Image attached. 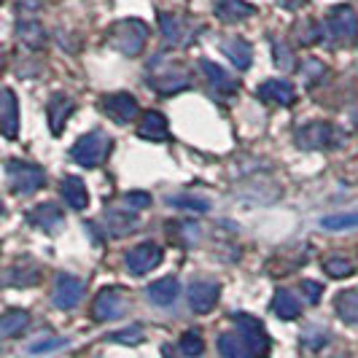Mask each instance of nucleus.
<instances>
[{"instance_id": "1", "label": "nucleus", "mask_w": 358, "mask_h": 358, "mask_svg": "<svg viewBox=\"0 0 358 358\" xmlns=\"http://www.w3.org/2000/svg\"><path fill=\"white\" fill-rule=\"evenodd\" d=\"M234 331H224L218 337V350L227 358H264L269 350V337L264 326L256 321L253 315L237 313L232 315Z\"/></svg>"}, {"instance_id": "2", "label": "nucleus", "mask_w": 358, "mask_h": 358, "mask_svg": "<svg viewBox=\"0 0 358 358\" xmlns=\"http://www.w3.org/2000/svg\"><path fill=\"white\" fill-rule=\"evenodd\" d=\"M148 84L159 94H178V92L192 87V73L186 71L180 62H164L157 59L148 71Z\"/></svg>"}, {"instance_id": "3", "label": "nucleus", "mask_w": 358, "mask_h": 358, "mask_svg": "<svg viewBox=\"0 0 358 358\" xmlns=\"http://www.w3.org/2000/svg\"><path fill=\"white\" fill-rule=\"evenodd\" d=\"M110 43L127 57H138L145 49V41H148V27L141 19H122L110 27Z\"/></svg>"}, {"instance_id": "4", "label": "nucleus", "mask_w": 358, "mask_h": 358, "mask_svg": "<svg viewBox=\"0 0 358 358\" xmlns=\"http://www.w3.org/2000/svg\"><path fill=\"white\" fill-rule=\"evenodd\" d=\"M108 151H110V138H108L106 132H100V129H94V132H87V135H81L71 148V157L76 164H81V167H97V164H103V159L108 157Z\"/></svg>"}, {"instance_id": "5", "label": "nucleus", "mask_w": 358, "mask_h": 358, "mask_svg": "<svg viewBox=\"0 0 358 358\" xmlns=\"http://www.w3.org/2000/svg\"><path fill=\"white\" fill-rule=\"evenodd\" d=\"M6 173H8V189L14 194H33L46 183L43 170L38 164H27V162L11 159L6 164Z\"/></svg>"}, {"instance_id": "6", "label": "nucleus", "mask_w": 358, "mask_h": 358, "mask_svg": "<svg viewBox=\"0 0 358 358\" xmlns=\"http://www.w3.org/2000/svg\"><path fill=\"white\" fill-rule=\"evenodd\" d=\"M124 310H127V294L122 288L110 286V288H103L97 294V299L92 305V318L97 323L116 321V318L124 315Z\"/></svg>"}, {"instance_id": "7", "label": "nucleus", "mask_w": 358, "mask_h": 358, "mask_svg": "<svg viewBox=\"0 0 358 358\" xmlns=\"http://www.w3.org/2000/svg\"><path fill=\"white\" fill-rule=\"evenodd\" d=\"M162 264V248L154 243H141L135 248L127 251V269L132 275H148L151 269Z\"/></svg>"}, {"instance_id": "8", "label": "nucleus", "mask_w": 358, "mask_h": 358, "mask_svg": "<svg viewBox=\"0 0 358 358\" xmlns=\"http://www.w3.org/2000/svg\"><path fill=\"white\" fill-rule=\"evenodd\" d=\"M52 299L57 310H73V307H78L81 299H84V280H78L73 275H59L57 283H54Z\"/></svg>"}, {"instance_id": "9", "label": "nucleus", "mask_w": 358, "mask_h": 358, "mask_svg": "<svg viewBox=\"0 0 358 358\" xmlns=\"http://www.w3.org/2000/svg\"><path fill=\"white\" fill-rule=\"evenodd\" d=\"M103 110H106L113 122H119V124H129V122L138 119V113H141L138 100H135L132 94H127V92H116V94L103 97Z\"/></svg>"}, {"instance_id": "10", "label": "nucleus", "mask_w": 358, "mask_h": 358, "mask_svg": "<svg viewBox=\"0 0 358 358\" xmlns=\"http://www.w3.org/2000/svg\"><path fill=\"white\" fill-rule=\"evenodd\" d=\"M296 143H299V148H307V151L329 148L334 143V127L326 124V122H313V124L302 127L296 132Z\"/></svg>"}, {"instance_id": "11", "label": "nucleus", "mask_w": 358, "mask_h": 358, "mask_svg": "<svg viewBox=\"0 0 358 358\" xmlns=\"http://www.w3.org/2000/svg\"><path fill=\"white\" fill-rule=\"evenodd\" d=\"M329 33L334 41H350L358 36V14L350 6H337L329 14Z\"/></svg>"}, {"instance_id": "12", "label": "nucleus", "mask_w": 358, "mask_h": 358, "mask_svg": "<svg viewBox=\"0 0 358 358\" xmlns=\"http://www.w3.org/2000/svg\"><path fill=\"white\" fill-rule=\"evenodd\" d=\"M218 294H221V288L213 280H194L189 286V307L194 313H199V315H205V313H210L215 307Z\"/></svg>"}, {"instance_id": "13", "label": "nucleus", "mask_w": 358, "mask_h": 358, "mask_svg": "<svg viewBox=\"0 0 358 358\" xmlns=\"http://www.w3.org/2000/svg\"><path fill=\"white\" fill-rule=\"evenodd\" d=\"M259 100L267 103V106H280L288 108L294 100H296V92L288 81H280V78H269L259 87Z\"/></svg>"}, {"instance_id": "14", "label": "nucleus", "mask_w": 358, "mask_h": 358, "mask_svg": "<svg viewBox=\"0 0 358 358\" xmlns=\"http://www.w3.org/2000/svg\"><path fill=\"white\" fill-rule=\"evenodd\" d=\"M0 132H3L6 138H17V132H19L17 94L8 90V87L0 94Z\"/></svg>"}, {"instance_id": "15", "label": "nucleus", "mask_w": 358, "mask_h": 358, "mask_svg": "<svg viewBox=\"0 0 358 358\" xmlns=\"http://www.w3.org/2000/svg\"><path fill=\"white\" fill-rule=\"evenodd\" d=\"M215 17L227 24H234V22H245L256 14V6H251L248 0H215L213 6Z\"/></svg>"}, {"instance_id": "16", "label": "nucleus", "mask_w": 358, "mask_h": 358, "mask_svg": "<svg viewBox=\"0 0 358 358\" xmlns=\"http://www.w3.org/2000/svg\"><path fill=\"white\" fill-rule=\"evenodd\" d=\"M178 294H180L178 278H162V280H157V283H151V286L145 288V296H148V302H151V305H157V307L176 305Z\"/></svg>"}, {"instance_id": "17", "label": "nucleus", "mask_w": 358, "mask_h": 358, "mask_svg": "<svg viewBox=\"0 0 358 358\" xmlns=\"http://www.w3.org/2000/svg\"><path fill=\"white\" fill-rule=\"evenodd\" d=\"M138 135H141V138H145V141L159 143V141H167V138H170V124H167V119L162 116L159 110H148V113H143V116H141Z\"/></svg>"}, {"instance_id": "18", "label": "nucleus", "mask_w": 358, "mask_h": 358, "mask_svg": "<svg viewBox=\"0 0 358 358\" xmlns=\"http://www.w3.org/2000/svg\"><path fill=\"white\" fill-rule=\"evenodd\" d=\"M221 52L227 54V59L232 62L237 71H248L253 62V49L248 41H243V38H227L224 43H221Z\"/></svg>"}, {"instance_id": "19", "label": "nucleus", "mask_w": 358, "mask_h": 358, "mask_svg": "<svg viewBox=\"0 0 358 358\" xmlns=\"http://www.w3.org/2000/svg\"><path fill=\"white\" fill-rule=\"evenodd\" d=\"M76 110L71 97H65V94H54L52 100H49V106H46V116H49V127H52L54 135H59L62 132V127L65 122L71 119V113Z\"/></svg>"}, {"instance_id": "20", "label": "nucleus", "mask_w": 358, "mask_h": 358, "mask_svg": "<svg viewBox=\"0 0 358 358\" xmlns=\"http://www.w3.org/2000/svg\"><path fill=\"white\" fill-rule=\"evenodd\" d=\"M17 38L27 46V49H36V52L38 49H43V46H46V41H49L46 30H43V24L36 22V19H24V22H19Z\"/></svg>"}, {"instance_id": "21", "label": "nucleus", "mask_w": 358, "mask_h": 358, "mask_svg": "<svg viewBox=\"0 0 358 358\" xmlns=\"http://www.w3.org/2000/svg\"><path fill=\"white\" fill-rule=\"evenodd\" d=\"M103 227H106V234H110V237H124V234H129V229L138 227V215L108 210L106 218H103Z\"/></svg>"}, {"instance_id": "22", "label": "nucleus", "mask_w": 358, "mask_h": 358, "mask_svg": "<svg viewBox=\"0 0 358 358\" xmlns=\"http://www.w3.org/2000/svg\"><path fill=\"white\" fill-rule=\"evenodd\" d=\"M62 197H65V202L71 205L73 210H84V208L90 205L87 186H84V180L76 178V176H68V178H62Z\"/></svg>"}, {"instance_id": "23", "label": "nucleus", "mask_w": 358, "mask_h": 358, "mask_svg": "<svg viewBox=\"0 0 358 358\" xmlns=\"http://www.w3.org/2000/svg\"><path fill=\"white\" fill-rule=\"evenodd\" d=\"M272 313L280 318V321H294V318H299V313H302V305H299V299L291 294V291H278L275 294V299H272Z\"/></svg>"}, {"instance_id": "24", "label": "nucleus", "mask_w": 358, "mask_h": 358, "mask_svg": "<svg viewBox=\"0 0 358 358\" xmlns=\"http://www.w3.org/2000/svg\"><path fill=\"white\" fill-rule=\"evenodd\" d=\"M334 307H337V315L342 321L350 323V326H358V288H348V291L337 294Z\"/></svg>"}, {"instance_id": "25", "label": "nucleus", "mask_w": 358, "mask_h": 358, "mask_svg": "<svg viewBox=\"0 0 358 358\" xmlns=\"http://www.w3.org/2000/svg\"><path fill=\"white\" fill-rule=\"evenodd\" d=\"M30 323V313L24 310H8L3 318H0V337L3 340H11V337H19Z\"/></svg>"}, {"instance_id": "26", "label": "nucleus", "mask_w": 358, "mask_h": 358, "mask_svg": "<svg viewBox=\"0 0 358 358\" xmlns=\"http://www.w3.org/2000/svg\"><path fill=\"white\" fill-rule=\"evenodd\" d=\"M38 278H41V272H38L36 264H30V262H19V264H14V267L8 269L6 283L14 288H27V286H36Z\"/></svg>"}, {"instance_id": "27", "label": "nucleus", "mask_w": 358, "mask_h": 358, "mask_svg": "<svg viewBox=\"0 0 358 358\" xmlns=\"http://www.w3.org/2000/svg\"><path fill=\"white\" fill-rule=\"evenodd\" d=\"M199 68H202L205 78H208L218 92H234L237 90V84L232 81V76L224 71V68H218L215 62H210V59H199Z\"/></svg>"}, {"instance_id": "28", "label": "nucleus", "mask_w": 358, "mask_h": 358, "mask_svg": "<svg viewBox=\"0 0 358 358\" xmlns=\"http://www.w3.org/2000/svg\"><path fill=\"white\" fill-rule=\"evenodd\" d=\"M27 218H30V224H36L41 229H54L62 221V213L57 205H38L27 213Z\"/></svg>"}, {"instance_id": "29", "label": "nucleus", "mask_w": 358, "mask_h": 358, "mask_svg": "<svg viewBox=\"0 0 358 358\" xmlns=\"http://www.w3.org/2000/svg\"><path fill=\"white\" fill-rule=\"evenodd\" d=\"M323 269H326L329 278H348V275H353L356 264L350 259H345V256H329L323 262Z\"/></svg>"}, {"instance_id": "30", "label": "nucleus", "mask_w": 358, "mask_h": 358, "mask_svg": "<svg viewBox=\"0 0 358 358\" xmlns=\"http://www.w3.org/2000/svg\"><path fill=\"white\" fill-rule=\"evenodd\" d=\"M180 353L189 358H197L205 353V342H202V334L199 331H186V334H180V342H178Z\"/></svg>"}, {"instance_id": "31", "label": "nucleus", "mask_w": 358, "mask_h": 358, "mask_svg": "<svg viewBox=\"0 0 358 358\" xmlns=\"http://www.w3.org/2000/svg\"><path fill=\"white\" fill-rule=\"evenodd\" d=\"M159 27H162V36L167 38L170 43H186L183 41V30H180V22L173 14H159Z\"/></svg>"}, {"instance_id": "32", "label": "nucleus", "mask_w": 358, "mask_h": 358, "mask_svg": "<svg viewBox=\"0 0 358 358\" xmlns=\"http://www.w3.org/2000/svg\"><path fill=\"white\" fill-rule=\"evenodd\" d=\"M323 229H331V232H340V229H353L358 227V213H337V215H326L321 221Z\"/></svg>"}, {"instance_id": "33", "label": "nucleus", "mask_w": 358, "mask_h": 358, "mask_svg": "<svg viewBox=\"0 0 358 358\" xmlns=\"http://www.w3.org/2000/svg\"><path fill=\"white\" fill-rule=\"evenodd\" d=\"M68 348V340L65 337H41L30 345V353L33 356H46V353H54V350H62Z\"/></svg>"}, {"instance_id": "34", "label": "nucleus", "mask_w": 358, "mask_h": 358, "mask_svg": "<svg viewBox=\"0 0 358 358\" xmlns=\"http://www.w3.org/2000/svg\"><path fill=\"white\" fill-rule=\"evenodd\" d=\"M272 52H275V65H278V68H283L286 73L296 68V65H294V62H296V57H294V52L288 49L286 43H275V46H272Z\"/></svg>"}, {"instance_id": "35", "label": "nucleus", "mask_w": 358, "mask_h": 358, "mask_svg": "<svg viewBox=\"0 0 358 358\" xmlns=\"http://www.w3.org/2000/svg\"><path fill=\"white\" fill-rule=\"evenodd\" d=\"M167 202H170V205H176V208L199 210V213H205V210H208V202H205V199H197V197H170Z\"/></svg>"}, {"instance_id": "36", "label": "nucleus", "mask_w": 358, "mask_h": 358, "mask_svg": "<svg viewBox=\"0 0 358 358\" xmlns=\"http://www.w3.org/2000/svg\"><path fill=\"white\" fill-rule=\"evenodd\" d=\"M124 205L129 210H143L151 205V194H145V192H129L124 197Z\"/></svg>"}, {"instance_id": "37", "label": "nucleus", "mask_w": 358, "mask_h": 358, "mask_svg": "<svg viewBox=\"0 0 358 358\" xmlns=\"http://www.w3.org/2000/svg\"><path fill=\"white\" fill-rule=\"evenodd\" d=\"M110 340L124 342V345H138V342L143 340V329H141V326H132V329H127V331H116Z\"/></svg>"}, {"instance_id": "38", "label": "nucleus", "mask_w": 358, "mask_h": 358, "mask_svg": "<svg viewBox=\"0 0 358 358\" xmlns=\"http://www.w3.org/2000/svg\"><path fill=\"white\" fill-rule=\"evenodd\" d=\"M302 294L307 296L310 305H318V299H321V294H323V286L315 283V280H302Z\"/></svg>"}, {"instance_id": "39", "label": "nucleus", "mask_w": 358, "mask_h": 358, "mask_svg": "<svg viewBox=\"0 0 358 358\" xmlns=\"http://www.w3.org/2000/svg\"><path fill=\"white\" fill-rule=\"evenodd\" d=\"M307 0H278V6L280 8H288V11H296V8H302Z\"/></svg>"}, {"instance_id": "40", "label": "nucleus", "mask_w": 358, "mask_h": 358, "mask_svg": "<svg viewBox=\"0 0 358 358\" xmlns=\"http://www.w3.org/2000/svg\"><path fill=\"white\" fill-rule=\"evenodd\" d=\"M167 358H170V356H167Z\"/></svg>"}]
</instances>
